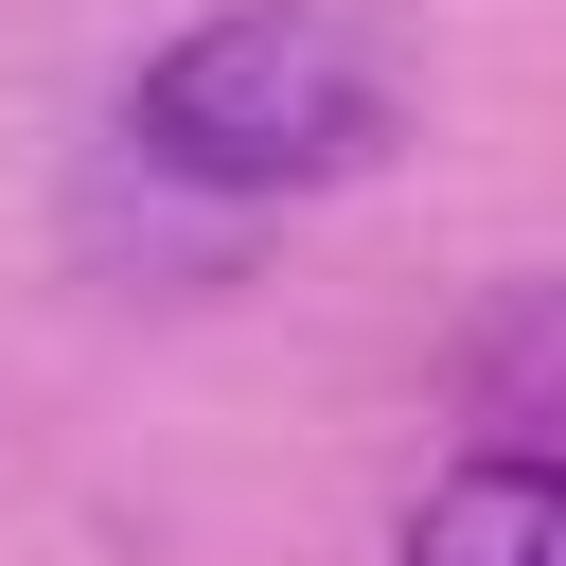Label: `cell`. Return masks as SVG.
Instances as JSON below:
<instances>
[{
    "label": "cell",
    "mask_w": 566,
    "mask_h": 566,
    "mask_svg": "<svg viewBox=\"0 0 566 566\" xmlns=\"http://www.w3.org/2000/svg\"><path fill=\"white\" fill-rule=\"evenodd\" d=\"M124 142L195 195H336L407 142V71L336 0H230L124 88Z\"/></svg>",
    "instance_id": "6da1fadb"
},
{
    "label": "cell",
    "mask_w": 566,
    "mask_h": 566,
    "mask_svg": "<svg viewBox=\"0 0 566 566\" xmlns=\"http://www.w3.org/2000/svg\"><path fill=\"white\" fill-rule=\"evenodd\" d=\"M389 566H566V460L478 442L460 478H424V513H407Z\"/></svg>",
    "instance_id": "7a4b0ae2"
},
{
    "label": "cell",
    "mask_w": 566,
    "mask_h": 566,
    "mask_svg": "<svg viewBox=\"0 0 566 566\" xmlns=\"http://www.w3.org/2000/svg\"><path fill=\"white\" fill-rule=\"evenodd\" d=\"M460 407L513 460H566V283H495L460 318Z\"/></svg>",
    "instance_id": "3957f363"
}]
</instances>
